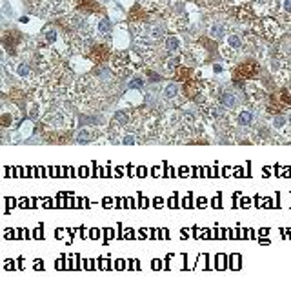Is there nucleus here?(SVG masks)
<instances>
[{
  "mask_svg": "<svg viewBox=\"0 0 291 291\" xmlns=\"http://www.w3.org/2000/svg\"><path fill=\"white\" fill-rule=\"evenodd\" d=\"M253 29L258 35L268 38V40H275V38H279L280 35H282V26H280L279 20H275L273 17L258 18L253 24Z\"/></svg>",
  "mask_w": 291,
  "mask_h": 291,
  "instance_id": "nucleus-1",
  "label": "nucleus"
},
{
  "mask_svg": "<svg viewBox=\"0 0 291 291\" xmlns=\"http://www.w3.org/2000/svg\"><path fill=\"white\" fill-rule=\"evenodd\" d=\"M251 13L255 17H273L279 13V0H251L250 2Z\"/></svg>",
  "mask_w": 291,
  "mask_h": 291,
  "instance_id": "nucleus-2",
  "label": "nucleus"
},
{
  "mask_svg": "<svg viewBox=\"0 0 291 291\" xmlns=\"http://www.w3.org/2000/svg\"><path fill=\"white\" fill-rule=\"evenodd\" d=\"M258 71H260V67H258V64L255 62V60H246V62H242L237 66L235 77L251 80V79H255V77H258Z\"/></svg>",
  "mask_w": 291,
  "mask_h": 291,
  "instance_id": "nucleus-3",
  "label": "nucleus"
},
{
  "mask_svg": "<svg viewBox=\"0 0 291 291\" xmlns=\"http://www.w3.org/2000/svg\"><path fill=\"white\" fill-rule=\"evenodd\" d=\"M216 100H219V104L228 109H237L238 104H240L237 93L233 91V89H221V91L216 93Z\"/></svg>",
  "mask_w": 291,
  "mask_h": 291,
  "instance_id": "nucleus-4",
  "label": "nucleus"
},
{
  "mask_svg": "<svg viewBox=\"0 0 291 291\" xmlns=\"http://www.w3.org/2000/svg\"><path fill=\"white\" fill-rule=\"evenodd\" d=\"M253 122H255V115L251 109L248 108L237 109V113H235V124H237L238 128H251Z\"/></svg>",
  "mask_w": 291,
  "mask_h": 291,
  "instance_id": "nucleus-5",
  "label": "nucleus"
},
{
  "mask_svg": "<svg viewBox=\"0 0 291 291\" xmlns=\"http://www.w3.org/2000/svg\"><path fill=\"white\" fill-rule=\"evenodd\" d=\"M18 122V111L17 108H13V106H4V111H2V116H0V124L2 128L8 129L11 126H15Z\"/></svg>",
  "mask_w": 291,
  "mask_h": 291,
  "instance_id": "nucleus-6",
  "label": "nucleus"
},
{
  "mask_svg": "<svg viewBox=\"0 0 291 291\" xmlns=\"http://www.w3.org/2000/svg\"><path fill=\"white\" fill-rule=\"evenodd\" d=\"M111 67L118 75H126L129 69V57L126 53H116L115 57L111 58Z\"/></svg>",
  "mask_w": 291,
  "mask_h": 291,
  "instance_id": "nucleus-7",
  "label": "nucleus"
},
{
  "mask_svg": "<svg viewBox=\"0 0 291 291\" xmlns=\"http://www.w3.org/2000/svg\"><path fill=\"white\" fill-rule=\"evenodd\" d=\"M224 47H228L229 51H233V53L237 55L238 51H242V47H244V40H242V37L238 33H228L224 37V44H222Z\"/></svg>",
  "mask_w": 291,
  "mask_h": 291,
  "instance_id": "nucleus-8",
  "label": "nucleus"
},
{
  "mask_svg": "<svg viewBox=\"0 0 291 291\" xmlns=\"http://www.w3.org/2000/svg\"><path fill=\"white\" fill-rule=\"evenodd\" d=\"M42 40L47 47H58L60 44V33H58L57 28H46L44 33H42Z\"/></svg>",
  "mask_w": 291,
  "mask_h": 291,
  "instance_id": "nucleus-9",
  "label": "nucleus"
},
{
  "mask_svg": "<svg viewBox=\"0 0 291 291\" xmlns=\"http://www.w3.org/2000/svg\"><path fill=\"white\" fill-rule=\"evenodd\" d=\"M89 58H91L93 62L100 64L104 62L106 58H109V50L108 46H102V44H95V46L89 50Z\"/></svg>",
  "mask_w": 291,
  "mask_h": 291,
  "instance_id": "nucleus-10",
  "label": "nucleus"
},
{
  "mask_svg": "<svg viewBox=\"0 0 291 291\" xmlns=\"http://www.w3.org/2000/svg\"><path fill=\"white\" fill-rule=\"evenodd\" d=\"M187 57L191 58V62L202 64L206 60V57H208V53H206V50L200 44H191V46L187 47Z\"/></svg>",
  "mask_w": 291,
  "mask_h": 291,
  "instance_id": "nucleus-11",
  "label": "nucleus"
},
{
  "mask_svg": "<svg viewBox=\"0 0 291 291\" xmlns=\"http://www.w3.org/2000/svg\"><path fill=\"white\" fill-rule=\"evenodd\" d=\"M164 50H166L167 55H180L182 51V40L177 35H171V37L166 38V44H164Z\"/></svg>",
  "mask_w": 291,
  "mask_h": 291,
  "instance_id": "nucleus-12",
  "label": "nucleus"
},
{
  "mask_svg": "<svg viewBox=\"0 0 291 291\" xmlns=\"http://www.w3.org/2000/svg\"><path fill=\"white\" fill-rule=\"evenodd\" d=\"M277 57L282 58V60H289L291 58V37L280 40V44L277 46Z\"/></svg>",
  "mask_w": 291,
  "mask_h": 291,
  "instance_id": "nucleus-13",
  "label": "nucleus"
},
{
  "mask_svg": "<svg viewBox=\"0 0 291 291\" xmlns=\"http://www.w3.org/2000/svg\"><path fill=\"white\" fill-rule=\"evenodd\" d=\"M95 137H96V131L95 129H91V128H82L77 133V137H75V140L79 142V144H87V142H91V140H95Z\"/></svg>",
  "mask_w": 291,
  "mask_h": 291,
  "instance_id": "nucleus-14",
  "label": "nucleus"
},
{
  "mask_svg": "<svg viewBox=\"0 0 291 291\" xmlns=\"http://www.w3.org/2000/svg\"><path fill=\"white\" fill-rule=\"evenodd\" d=\"M208 35L213 38V40H221L222 37H226V26L221 24V22H215V24L209 26Z\"/></svg>",
  "mask_w": 291,
  "mask_h": 291,
  "instance_id": "nucleus-15",
  "label": "nucleus"
},
{
  "mask_svg": "<svg viewBox=\"0 0 291 291\" xmlns=\"http://www.w3.org/2000/svg\"><path fill=\"white\" fill-rule=\"evenodd\" d=\"M164 99L166 100H175V99H179V95H180V87H179V84L177 82H169L166 87H164Z\"/></svg>",
  "mask_w": 291,
  "mask_h": 291,
  "instance_id": "nucleus-16",
  "label": "nucleus"
},
{
  "mask_svg": "<svg viewBox=\"0 0 291 291\" xmlns=\"http://www.w3.org/2000/svg\"><path fill=\"white\" fill-rule=\"evenodd\" d=\"M15 75L18 77V79L22 80H31L33 79V71H31V67H29V64H18L17 69H15Z\"/></svg>",
  "mask_w": 291,
  "mask_h": 291,
  "instance_id": "nucleus-17",
  "label": "nucleus"
},
{
  "mask_svg": "<svg viewBox=\"0 0 291 291\" xmlns=\"http://www.w3.org/2000/svg\"><path fill=\"white\" fill-rule=\"evenodd\" d=\"M96 33L102 35V37L111 33V24H109L108 18H100L99 24H96Z\"/></svg>",
  "mask_w": 291,
  "mask_h": 291,
  "instance_id": "nucleus-18",
  "label": "nucleus"
},
{
  "mask_svg": "<svg viewBox=\"0 0 291 291\" xmlns=\"http://www.w3.org/2000/svg\"><path fill=\"white\" fill-rule=\"evenodd\" d=\"M189 75H191V71H189V67L180 66L179 69L175 71V80H189Z\"/></svg>",
  "mask_w": 291,
  "mask_h": 291,
  "instance_id": "nucleus-19",
  "label": "nucleus"
},
{
  "mask_svg": "<svg viewBox=\"0 0 291 291\" xmlns=\"http://www.w3.org/2000/svg\"><path fill=\"white\" fill-rule=\"evenodd\" d=\"M135 140H137V138H135V135H131V133H126L124 137L120 138V142H122L124 146H133Z\"/></svg>",
  "mask_w": 291,
  "mask_h": 291,
  "instance_id": "nucleus-20",
  "label": "nucleus"
},
{
  "mask_svg": "<svg viewBox=\"0 0 291 291\" xmlns=\"http://www.w3.org/2000/svg\"><path fill=\"white\" fill-rule=\"evenodd\" d=\"M204 4L211 9H219L222 4H224V0H204Z\"/></svg>",
  "mask_w": 291,
  "mask_h": 291,
  "instance_id": "nucleus-21",
  "label": "nucleus"
},
{
  "mask_svg": "<svg viewBox=\"0 0 291 291\" xmlns=\"http://www.w3.org/2000/svg\"><path fill=\"white\" fill-rule=\"evenodd\" d=\"M142 86H144V82H142V79H138V77L129 80V87H131V89H142Z\"/></svg>",
  "mask_w": 291,
  "mask_h": 291,
  "instance_id": "nucleus-22",
  "label": "nucleus"
},
{
  "mask_svg": "<svg viewBox=\"0 0 291 291\" xmlns=\"http://www.w3.org/2000/svg\"><path fill=\"white\" fill-rule=\"evenodd\" d=\"M231 2L235 6H244V4H248V2H251V0H231Z\"/></svg>",
  "mask_w": 291,
  "mask_h": 291,
  "instance_id": "nucleus-23",
  "label": "nucleus"
},
{
  "mask_svg": "<svg viewBox=\"0 0 291 291\" xmlns=\"http://www.w3.org/2000/svg\"><path fill=\"white\" fill-rule=\"evenodd\" d=\"M140 206H142V208H146V206H150V202H148V199H142V200H140Z\"/></svg>",
  "mask_w": 291,
  "mask_h": 291,
  "instance_id": "nucleus-24",
  "label": "nucleus"
},
{
  "mask_svg": "<svg viewBox=\"0 0 291 291\" xmlns=\"http://www.w3.org/2000/svg\"><path fill=\"white\" fill-rule=\"evenodd\" d=\"M137 171H138V177H146V175H144V173H146V169H144V167H138Z\"/></svg>",
  "mask_w": 291,
  "mask_h": 291,
  "instance_id": "nucleus-25",
  "label": "nucleus"
},
{
  "mask_svg": "<svg viewBox=\"0 0 291 291\" xmlns=\"http://www.w3.org/2000/svg\"><path fill=\"white\" fill-rule=\"evenodd\" d=\"M155 206H157V208H160V206H162V199H157V200H155Z\"/></svg>",
  "mask_w": 291,
  "mask_h": 291,
  "instance_id": "nucleus-26",
  "label": "nucleus"
},
{
  "mask_svg": "<svg viewBox=\"0 0 291 291\" xmlns=\"http://www.w3.org/2000/svg\"><path fill=\"white\" fill-rule=\"evenodd\" d=\"M289 71H291V67H289Z\"/></svg>",
  "mask_w": 291,
  "mask_h": 291,
  "instance_id": "nucleus-27",
  "label": "nucleus"
}]
</instances>
